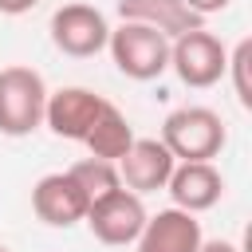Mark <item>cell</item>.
<instances>
[{
	"label": "cell",
	"instance_id": "cell-15",
	"mask_svg": "<svg viewBox=\"0 0 252 252\" xmlns=\"http://www.w3.org/2000/svg\"><path fill=\"white\" fill-rule=\"evenodd\" d=\"M248 63H252V39H240L228 55V67L224 75H232V87H236V98L240 106H252V87H248Z\"/></svg>",
	"mask_w": 252,
	"mask_h": 252
},
{
	"label": "cell",
	"instance_id": "cell-16",
	"mask_svg": "<svg viewBox=\"0 0 252 252\" xmlns=\"http://www.w3.org/2000/svg\"><path fill=\"white\" fill-rule=\"evenodd\" d=\"M185 4H189V12H197V16L205 20V16H213V12H224L232 0H185Z\"/></svg>",
	"mask_w": 252,
	"mask_h": 252
},
{
	"label": "cell",
	"instance_id": "cell-5",
	"mask_svg": "<svg viewBox=\"0 0 252 252\" xmlns=\"http://www.w3.org/2000/svg\"><path fill=\"white\" fill-rule=\"evenodd\" d=\"M106 106H110V98L98 94V91H91V87H59V91H47L43 126H47L55 138L83 142Z\"/></svg>",
	"mask_w": 252,
	"mask_h": 252
},
{
	"label": "cell",
	"instance_id": "cell-19",
	"mask_svg": "<svg viewBox=\"0 0 252 252\" xmlns=\"http://www.w3.org/2000/svg\"><path fill=\"white\" fill-rule=\"evenodd\" d=\"M0 252H12V248H4V244H0Z\"/></svg>",
	"mask_w": 252,
	"mask_h": 252
},
{
	"label": "cell",
	"instance_id": "cell-1",
	"mask_svg": "<svg viewBox=\"0 0 252 252\" xmlns=\"http://www.w3.org/2000/svg\"><path fill=\"white\" fill-rule=\"evenodd\" d=\"M43 106H47V83L35 67L24 63L0 67V134L28 138L32 130L43 126Z\"/></svg>",
	"mask_w": 252,
	"mask_h": 252
},
{
	"label": "cell",
	"instance_id": "cell-17",
	"mask_svg": "<svg viewBox=\"0 0 252 252\" xmlns=\"http://www.w3.org/2000/svg\"><path fill=\"white\" fill-rule=\"evenodd\" d=\"M39 0H0V16H24V12H32Z\"/></svg>",
	"mask_w": 252,
	"mask_h": 252
},
{
	"label": "cell",
	"instance_id": "cell-13",
	"mask_svg": "<svg viewBox=\"0 0 252 252\" xmlns=\"http://www.w3.org/2000/svg\"><path fill=\"white\" fill-rule=\"evenodd\" d=\"M83 146L91 150V158H98V161H122L126 158V150L134 146V130H130V122H126V114L110 102L102 114H98V122L91 126V134L83 138Z\"/></svg>",
	"mask_w": 252,
	"mask_h": 252
},
{
	"label": "cell",
	"instance_id": "cell-2",
	"mask_svg": "<svg viewBox=\"0 0 252 252\" xmlns=\"http://www.w3.org/2000/svg\"><path fill=\"white\" fill-rule=\"evenodd\" d=\"M228 142V130L209 106H181L161 122V146L173 161H213Z\"/></svg>",
	"mask_w": 252,
	"mask_h": 252
},
{
	"label": "cell",
	"instance_id": "cell-9",
	"mask_svg": "<svg viewBox=\"0 0 252 252\" xmlns=\"http://www.w3.org/2000/svg\"><path fill=\"white\" fill-rule=\"evenodd\" d=\"M173 165H177V161H173V154L161 146V138H134V146L126 150V158L118 161V181H122V189L146 197V193L165 189Z\"/></svg>",
	"mask_w": 252,
	"mask_h": 252
},
{
	"label": "cell",
	"instance_id": "cell-12",
	"mask_svg": "<svg viewBox=\"0 0 252 252\" xmlns=\"http://www.w3.org/2000/svg\"><path fill=\"white\" fill-rule=\"evenodd\" d=\"M118 16L130 24H146V28L161 32L169 43L185 32L205 28V20L197 12H189L185 0H118Z\"/></svg>",
	"mask_w": 252,
	"mask_h": 252
},
{
	"label": "cell",
	"instance_id": "cell-6",
	"mask_svg": "<svg viewBox=\"0 0 252 252\" xmlns=\"http://www.w3.org/2000/svg\"><path fill=\"white\" fill-rule=\"evenodd\" d=\"M47 32H51V43L63 55H71V59H91L110 39L106 16L98 8H91V4H63V8H55Z\"/></svg>",
	"mask_w": 252,
	"mask_h": 252
},
{
	"label": "cell",
	"instance_id": "cell-11",
	"mask_svg": "<svg viewBox=\"0 0 252 252\" xmlns=\"http://www.w3.org/2000/svg\"><path fill=\"white\" fill-rule=\"evenodd\" d=\"M201 220L185 209H161L146 217L138 232V252H197L201 248Z\"/></svg>",
	"mask_w": 252,
	"mask_h": 252
},
{
	"label": "cell",
	"instance_id": "cell-14",
	"mask_svg": "<svg viewBox=\"0 0 252 252\" xmlns=\"http://www.w3.org/2000/svg\"><path fill=\"white\" fill-rule=\"evenodd\" d=\"M67 173H71V177H75V185L87 193V201H98V197H106V193L122 189V181H118V165H114V161L79 158V161H75Z\"/></svg>",
	"mask_w": 252,
	"mask_h": 252
},
{
	"label": "cell",
	"instance_id": "cell-10",
	"mask_svg": "<svg viewBox=\"0 0 252 252\" xmlns=\"http://www.w3.org/2000/svg\"><path fill=\"white\" fill-rule=\"evenodd\" d=\"M165 189L173 197V209H185V213L197 217L224 197V177L213 161H177Z\"/></svg>",
	"mask_w": 252,
	"mask_h": 252
},
{
	"label": "cell",
	"instance_id": "cell-4",
	"mask_svg": "<svg viewBox=\"0 0 252 252\" xmlns=\"http://www.w3.org/2000/svg\"><path fill=\"white\" fill-rule=\"evenodd\" d=\"M169 67L177 71V79L193 91H205V87H217L224 79V67H228V51L224 43L197 28V32H185L169 43Z\"/></svg>",
	"mask_w": 252,
	"mask_h": 252
},
{
	"label": "cell",
	"instance_id": "cell-18",
	"mask_svg": "<svg viewBox=\"0 0 252 252\" xmlns=\"http://www.w3.org/2000/svg\"><path fill=\"white\" fill-rule=\"evenodd\" d=\"M197 252H240L232 240H201V248Z\"/></svg>",
	"mask_w": 252,
	"mask_h": 252
},
{
	"label": "cell",
	"instance_id": "cell-7",
	"mask_svg": "<svg viewBox=\"0 0 252 252\" xmlns=\"http://www.w3.org/2000/svg\"><path fill=\"white\" fill-rule=\"evenodd\" d=\"M146 217H150V213H146V205H142L138 193L114 189V193L91 201V209H87L83 220H87V228L94 232V240H102V244H110V248H122V244H134V240H138Z\"/></svg>",
	"mask_w": 252,
	"mask_h": 252
},
{
	"label": "cell",
	"instance_id": "cell-3",
	"mask_svg": "<svg viewBox=\"0 0 252 252\" xmlns=\"http://www.w3.org/2000/svg\"><path fill=\"white\" fill-rule=\"evenodd\" d=\"M110 59L114 67L126 75V79H138V83H150L158 79L165 67H169V39L146 24H130L122 20L118 28H110Z\"/></svg>",
	"mask_w": 252,
	"mask_h": 252
},
{
	"label": "cell",
	"instance_id": "cell-8",
	"mask_svg": "<svg viewBox=\"0 0 252 252\" xmlns=\"http://www.w3.org/2000/svg\"><path fill=\"white\" fill-rule=\"evenodd\" d=\"M87 209H91V201H87V193L75 185V177H71L67 169L39 177L35 189H32V213H35L43 224H51V228H71V224H79V220L87 217Z\"/></svg>",
	"mask_w": 252,
	"mask_h": 252
}]
</instances>
